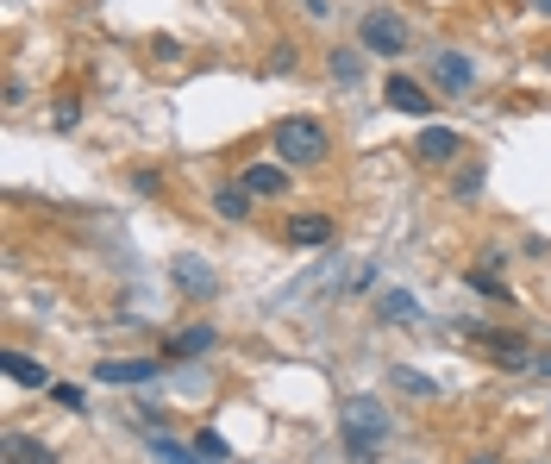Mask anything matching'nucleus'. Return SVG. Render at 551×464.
<instances>
[{
	"label": "nucleus",
	"instance_id": "1",
	"mask_svg": "<svg viewBox=\"0 0 551 464\" xmlns=\"http://www.w3.org/2000/svg\"><path fill=\"white\" fill-rule=\"evenodd\" d=\"M389 408H382L376 396H345V414H339V439H345V452L357 464H376L382 452V439H389Z\"/></svg>",
	"mask_w": 551,
	"mask_h": 464
},
{
	"label": "nucleus",
	"instance_id": "2",
	"mask_svg": "<svg viewBox=\"0 0 551 464\" xmlns=\"http://www.w3.org/2000/svg\"><path fill=\"white\" fill-rule=\"evenodd\" d=\"M326 151H332V138H326L320 120H307V113H295V120H282V126H276V164L314 170V164H326Z\"/></svg>",
	"mask_w": 551,
	"mask_h": 464
},
{
	"label": "nucleus",
	"instance_id": "3",
	"mask_svg": "<svg viewBox=\"0 0 551 464\" xmlns=\"http://www.w3.org/2000/svg\"><path fill=\"white\" fill-rule=\"evenodd\" d=\"M364 51L401 57V51H407V26H401L395 13H364Z\"/></svg>",
	"mask_w": 551,
	"mask_h": 464
},
{
	"label": "nucleus",
	"instance_id": "4",
	"mask_svg": "<svg viewBox=\"0 0 551 464\" xmlns=\"http://www.w3.org/2000/svg\"><path fill=\"white\" fill-rule=\"evenodd\" d=\"M483 345H489V358H495L501 370H539V364H545L520 333H483Z\"/></svg>",
	"mask_w": 551,
	"mask_h": 464
},
{
	"label": "nucleus",
	"instance_id": "5",
	"mask_svg": "<svg viewBox=\"0 0 551 464\" xmlns=\"http://www.w3.org/2000/svg\"><path fill=\"white\" fill-rule=\"evenodd\" d=\"M464 151V138L458 132H451V126H420V138H414V157H420V164H451V157H458Z\"/></svg>",
	"mask_w": 551,
	"mask_h": 464
},
{
	"label": "nucleus",
	"instance_id": "6",
	"mask_svg": "<svg viewBox=\"0 0 551 464\" xmlns=\"http://www.w3.org/2000/svg\"><path fill=\"white\" fill-rule=\"evenodd\" d=\"M157 370H163V358H107V364H94V377L126 389V383H151Z\"/></svg>",
	"mask_w": 551,
	"mask_h": 464
},
{
	"label": "nucleus",
	"instance_id": "7",
	"mask_svg": "<svg viewBox=\"0 0 551 464\" xmlns=\"http://www.w3.org/2000/svg\"><path fill=\"white\" fill-rule=\"evenodd\" d=\"M433 82L445 88V95H464V88L476 82V69H470L464 51H439V57H433Z\"/></svg>",
	"mask_w": 551,
	"mask_h": 464
},
{
	"label": "nucleus",
	"instance_id": "8",
	"mask_svg": "<svg viewBox=\"0 0 551 464\" xmlns=\"http://www.w3.org/2000/svg\"><path fill=\"white\" fill-rule=\"evenodd\" d=\"M238 182H245V195H251V201H270V195L289 189V164H251Z\"/></svg>",
	"mask_w": 551,
	"mask_h": 464
},
{
	"label": "nucleus",
	"instance_id": "9",
	"mask_svg": "<svg viewBox=\"0 0 551 464\" xmlns=\"http://www.w3.org/2000/svg\"><path fill=\"white\" fill-rule=\"evenodd\" d=\"M382 95H389L395 113H433V95H426L414 76H389V88H382Z\"/></svg>",
	"mask_w": 551,
	"mask_h": 464
},
{
	"label": "nucleus",
	"instance_id": "10",
	"mask_svg": "<svg viewBox=\"0 0 551 464\" xmlns=\"http://www.w3.org/2000/svg\"><path fill=\"white\" fill-rule=\"evenodd\" d=\"M0 458H7V464H57L51 446H38V439H32V433H19V427L0 439Z\"/></svg>",
	"mask_w": 551,
	"mask_h": 464
},
{
	"label": "nucleus",
	"instance_id": "11",
	"mask_svg": "<svg viewBox=\"0 0 551 464\" xmlns=\"http://www.w3.org/2000/svg\"><path fill=\"white\" fill-rule=\"evenodd\" d=\"M0 364H7V377H13L19 389H44V383H51V370H44V364H38L32 352H7Z\"/></svg>",
	"mask_w": 551,
	"mask_h": 464
},
{
	"label": "nucleus",
	"instance_id": "12",
	"mask_svg": "<svg viewBox=\"0 0 551 464\" xmlns=\"http://www.w3.org/2000/svg\"><path fill=\"white\" fill-rule=\"evenodd\" d=\"M201 352H213V327H182L163 345V358H201Z\"/></svg>",
	"mask_w": 551,
	"mask_h": 464
},
{
	"label": "nucleus",
	"instance_id": "13",
	"mask_svg": "<svg viewBox=\"0 0 551 464\" xmlns=\"http://www.w3.org/2000/svg\"><path fill=\"white\" fill-rule=\"evenodd\" d=\"M145 452H151V458H163V464H195V458H201L195 446H176L170 433H145Z\"/></svg>",
	"mask_w": 551,
	"mask_h": 464
},
{
	"label": "nucleus",
	"instance_id": "14",
	"mask_svg": "<svg viewBox=\"0 0 551 464\" xmlns=\"http://www.w3.org/2000/svg\"><path fill=\"white\" fill-rule=\"evenodd\" d=\"M289 239L295 245H326L332 239V220L326 214H301V220H289Z\"/></svg>",
	"mask_w": 551,
	"mask_h": 464
},
{
	"label": "nucleus",
	"instance_id": "15",
	"mask_svg": "<svg viewBox=\"0 0 551 464\" xmlns=\"http://www.w3.org/2000/svg\"><path fill=\"white\" fill-rule=\"evenodd\" d=\"M176 289H188V295H213V270H207L201 258H182V264H176Z\"/></svg>",
	"mask_w": 551,
	"mask_h": 464
},
{
	"label": "nucleus",
	"instance_id": "16",
	"mask_svg": "<svg viewBox=\"0 0 551 464\" xmlns=\"http://www.w3.org/2000/svg\"><path fill=\"white\" fill-rule=\"evenodd\" d=\"M213 207H220V220H245V214H251V195H245V182H226V189L213 195Z\"/></svg>",
	"mask_w": 551,
	"mask_h": 464
},
{
	"label": "nucleus",
	"instance_id": "17",
	"mask_svg": "<svg viewBox=\"0 0 551 464\" xmlns=\"http://www.w3.org/2000/svg\"><path fill=\"white\" fill-rule=\"evenodd\" d=\"M464 283H470L476 295H489V301H501V308H514V295H508V283H501V276H495V270H470V276H464Z\"/></svg>",
	"mask_w": 551,
	"mask_h": 464
},
{
	"label": "nucleus",
	"instance_id": "18",
	"mask_svg": "<svg viewBox=\"0 0 551 464\" xmlns=\"http://www.w3.org/2000/svg\"><path fill=\"white\" fill-rule=\"evenodd\" d=\"M326 69H332V82H345V88H351L357 76H364V57H357V51H345V44H339V51L326 57Z\"/></svg>",
	"mask_w": 551,
	"mask_h": 464
},
{
	"label": "nucleus",
	"instance_id": "19",
	"mask_svg": "<svg viewBox=\"0 0 551 464\" xmlns=\"http://www.w3.org/2000/svg\"><path fill=\"white\" fill-rule=\"evenodd\" d=\"M382 320H420V301L407 289H389V295H382Z\"/></svg>",
	"mask_w": 551,
	"mask_h": 464
},
{
	"label": "nucleus",
	"instance_id": "20",
	"mask_svg": "<svg viewBox=\"0 0 551 464\" xmlns=\"http://www.w3.org/2000/svg\"><path fill=\"white\" fill-rule=\"evenodd\" d=\"M395 389H407V396H426V402L439 396V383H433V377H420V370H395Z\"/></svg>",
	"mask_w": 551,
	"mask_h": 464
},
{
	"label": "nucleus",
	"instance_id": "21",
	"mask_svg": "<svg viewBox=\"0 0 551 464\" xmlns=\"http://www.w3.org/2000/svg\"><path fill=\"white\" fill-rule=\"evenodd\" d=\"M195 452H201V458H213V464H226V458H232V446H226V439L213 433V427H201V433H195Z\"/></svg>",
	"mask_w": 551,
	"mask_h": 464
},
{
	"label": "nucleus",
	"instance_id": "22",
	"mask_svg": "<svg viewBox=\"0 0 551 464\" xmlns=\"http://www.w3.org/2000/svg\"><path fill=\"white\" fill-rule=\"evenodd\" d=\"M476 189H483V170H476V164H470V170H458V201H470Z\"/></svg>",
	"mask_w": 551,
	"mask_h": 464
},
{
	"label": "nucleus",
	"instance_id": "23",
	"mask_svg": "<svg viewBox=\"0 0 551 464\" xmlns=\"http://www.w3.org/2000/svg\"><path fill=\"white\" fill-rule=\"evenodd\" d=\"M51 396H57L63 408H82V402H88V396H82V389H76V383H51Z\"/></svg>",
	"mask_w": 551,
	"mask_h": 464
},
{
	"label": "nucleus",
	"instance_id": "24",
	"mask_svg": "<svg viewBox=\"0 0 551 464\" xmlns=\"http://www.w3.org/2000/svg\"><path fill=\"white\" fill-rule=\"evenodd\" d=\"M307 7V19H332V0H301Z\"/></svg>",
	"mask_w": 551,
	"mask_h": 464
},
{
	"label": "nucleus",
	"instance_id": "25",
	"mask_svg": "<svg viewBox=\"0 0 551 464\" xmlns=\"http://www.w3.org/2000/svg\"><path fill=\"white\" fill-rule=\"evenodd\" d=\"M470 464H495V458H470Z\"/></svg>",
	"mask_w": 551,
	"mask_h": 464
},
{
	"label": "nucleus",
	"instance_id": "26",
	"mask_svg": "<svg viewBox=\"0 0 551 464\" xmlns=\"http://www.w3.org/2000/svg\"><path fill=\"white\" fill-rule=\"evenodd\" d=\"M545 19H551V0H545Z\"/></svg>",
	"mask_w": 551,
	"mask_h": 464
}]
</instances>
